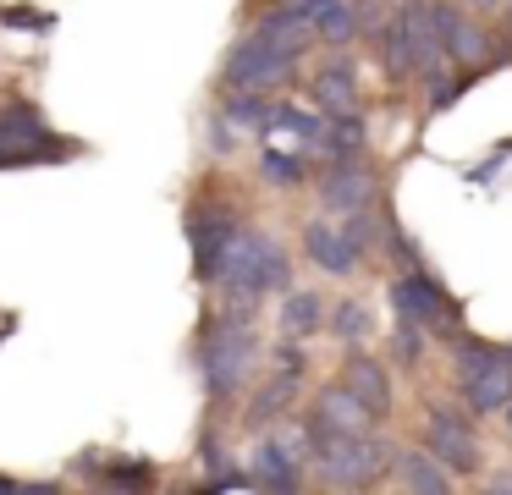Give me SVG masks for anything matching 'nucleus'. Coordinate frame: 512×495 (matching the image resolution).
I'll return each mask as SVG.
<instances>
[{
	"label": "nucleus",
	"instance_id": "obj_1",
	"mask_svg": "<svg viewBox=\"0 0 512 495\" xmlns=\"http://www.w3.org/2000/svg\"><path fill=\"white\" fill-rule=\"evenodd\" d=\"M259 363V336L248 325V303H226L221 319H204L199 330V374H204V391L210 402H232L237 391L248 385Z\"/></svg>",
	"mask_w": 512,
	"mask_h": 495
},
{
	"label": "nucleus",
	"instance_id": "obj_2",
	"mask_svg": "<svg viewBox=\"0 0 512 495\" xmlns=\"http://www.w3.org/2000/svg\"><path fill=\"white\" fill-rule=\"evenodd\" d=\"M215 281H221L226 303H254V297H265V292H287L292 259L281 253L276 237H265V231H232L221 264H215Z\"/></svg>",
	"mask_w": 512,
	"mask_h": 495
},
{
	"label": "nucleus",
	"instance_id": "obj_3",
	"mask_svg": "<svg viewBox=\"0 0 512 495\" xmlns=\"http://www.w3.org/2000/svg\"><path fill=\"white\" fill-rule=\"evenodd\" d=\"M309 457L320 468V484H331V490H364V484H380L391 451L375 435H364V429H336L320 446H309Z\"/></svg>",
	"mask_w": 512,
	"mask_h": 495
},
{
	"label": "nucleus",
	"instance_id": "obj_4",
	"mask_svg": "<svg viewBox=\"0 0 512 495\" xmlns=\"http://www.w3.org/2000/svg\"><path fill=\"white\" fill-rule=\"evenodd\" d=\"M391 308H397V319H408V325H424V336H446V341L463 336L457 303L446 297V286L435 281L424 264L419 270H402L397 281H391Z\"/></svg>",
	"mask_w": 512,
	"mask_h": 495
},
{
	"label": "nucleus",
	"instance_id": "obj_5",
	"mask_svg": "<svg viewBox=\"0 0 512 495\" xmlns=\"http://www.w3.org/2000/svg\"><path fill=\"white\" fill-rule=\"evenodd\" d=\"M424 440H430V457L452 473H474L479 468V435L474 418H463L457 407H430L424 418Z\"/></svg>",
	"mask_w": 512,
	"mask_h": 495
},
{
	"label": "nucleus",
	"instance_id": "obj_6",
	"mask_svg": "<svg viewBox=\"0 0 512 495\" xmlns=\"http://www.w3.org/2000/svg\"><path fill=\"white\" fill-rule=\"evenodd\" d=\"M281 77H292V61L276 50L270 39H259V33H248L243 44H237L232 55H226V88H259V94H270V88L281 83Z\"/></svg>",
	"mask_w": 512,
	"mask_h": 495
},
{
	"label": "nucleus",
	"instance_id": "obj_7",
	"mask_svg": "<svg viewBox=\"0 0 512 495\" xmlns=\"http://www.w3.org/2000/svg\"><path fill=\"white\" fill-rule=\"evenodd\" d=\"M232 231H237V215H232V209L199 204V209L188 215V248H193V270H199V281H215V264H221Z\"/></svg>",
	"mask_w": 512,
	"mask_h": 495
},
{
	"label": "nucleus",
	"instance_id": "obj_8",
	"mask_svg": "<svg viewBox=\"0 0 512 495\" xmlns=\"http://www.w3.org/2000/svg\"><path fill=\"white\" fill-rule=\"evenodd\" d=\"M424 17H430V33H435V44H441V55H452V61H485L490 39L463 17V11L441 6V0H424Z\"/></svg>",
	"mask_w": 512,
	"mask_h": 495
},
{
	"label": "nucleus",
	"instance_id": "obj_9",
	"mask_svg": "<svg viewBox=\"0 0 512 495\" xmlns=\"http://www.w3.org/2000/svg\"><path fill=\"white\" fill-rule=\"evenodd\" d=\"M320 204L336 209V215L375 204V176L364 171V160H336V165H325V176H320Z\"/></svg>",
	"mask_w": 512,
	"mask_h": 495
},
{
	"label": "nucleus",
	"instance_id": "obj_10",
	"mask_svg": "<svg viewBox=\"0 0 512 495\" xmlns=\"http://www.w3.org/2000/svg\"><path fill=\"white\" fill-rule=\"evenodd\" d=\"M0 149H39V154H50V149H67V143L39 121V110L6 105V110H0ZM56 160H61V154H56Z\"/></svg>",
	"mask_w": 512,
	"mask_h": 495
},
{
	"label": "nucleus",
	"instance_id": "obj_11",
	"mask_svg": "<svg viewBox=\"0 0 512 495\" xmlns=\"http://www.w3.org/2000/svg\"><path fill=\"white\" fill-rule=\"evenodd\" d=\"M303 253H309L325 275H353V264H358V253L347 248V237L336 226H325V220H309V226H303Z\"/></svg>",
	"mask_w": 512,
	"mask_h": 495
},
{
	"label": "nucleus",
	"instance_id": "obj_12",
	"mask_svg": "<svg viewBox=\"0 0 512 495\" xmlns=\"http://www.w3.org/2000/svg\"><path fill=\"white\" fill-rule=\"evenodd\" d=\"M342 385L369 407V418H386L391 413V380H386V369H380L375 358H347Z\"/></svg>",
	"mask_w": 512,
	"mask_h": 495
},
{
	"label": "nucleus",
	"instance_id": "obj_13",
	"mask_svg": "<svg viewBox=\"0 0 512 495\" xmlns=\"http://www.w3.org/2000/svg\"><path fill=\"white\" fill-rule=\"evenodd\" d=\"M309 94L320 99V110H358V72L353 61H325L320 72L309 77Z\"/></svg>",
	"mask_w": 512,
	"mask_h": 495
},
{
	"label": "nucleus",
	"instance_id": "obj_14",
	"mask_svg": "<svg viewBox=\"0 0 512 495\" xmlns=\"http://www.w3.org/2000/svg\"><path fill=\"white\" fill-rule=\"evenodd\" d=\"M248 479L265 484V490H298L303 473H298V462H292V446H287V440H259Z\"/></svg>",
	"mask_w": 512,
	"mask_h": 495
},
{
	"label": "nucleus",
	"instance_id": "obj_15",
	"mask_svg": "<svg viewBox=\"0 0 512 495\" xmlns=\"http://www.w3.org/2000/svg\"><path fill=\"white\" fill-rule=\"evenodd\" d=\"M309 418H320L325 429H369V424H375V418H369V407L358 402L347 385H325V391L314 396Z\"/></svg>",
	"mask_w": 512,
	"mask_h": 495
},
{
	"label": "nucleus",
	"instance_id": "obj_16",
	"mask_svg": "<svg viewBox=\"0 0 512 495\" xmlns=\"http://www.w3.org/2000/svg\"><path fill=\"white\" fill-rule=\"evenodd\" d=\"M457 391H463V402L474 407L479 418L501 413V407L512 402V363H501V369H485V374H474V380H463Z\"/></svg>",
	"mask_w": 512,
	"mask_h": 495
},
{
	"label": "nucleus",
	"instance_id": "obj_17",
	"mask_svg": "<svg viewBox=\"0 0 512 495\" xmlns=\"http://www.w3.org/2000/svg\"><path fill=\"white\" fill-rule=\"evenodd\" d=\"M391 462H397V484H408V490H424V495L452 490V468H441L430 451H397Z\"/></svg>",
	"mask_w": 512,
	"mask_h": 495
},
{
	"label": "nucleus",
	"instance_id": "obj_18",
	"mask_svg": "<svg viewBox=\"0 0 512 495\" xmlns=\"http://www.w3.org/2000/svg\"><path fill=\"white\" fill-rule=\"evenodd\" d=\"M320 325H325V297L320 292H292L287 286V297H281V336L309 341Z\"/></svg>",
	"mask_w": 512,
	"mask_h": 495
},
{
	"label": "nucleus",
	"instance_id": "obj_19",
	"mask_svg": "<svg viewBox=\"0 0 512 495\" xmlns=\"http://www.w3.org/2000/svg\"><path fill=\"white\" fill-rule=\"evenodd\" d=\"M254 33H259V39H270V44H276V50L287 55V61H298V55L309 50V22H303V17H292L287 6L265 11V17H259V28H254Z\"/></svg>",
	"mask_w": 512,
	"mask_h": 495
},
{
	"label": "nucleus",
	"instance_id": "obj_20",
	"mask_svg": "<svg viewBox=\"0 0 512 495\" xmlns=\"http://www.w3.org/2000/svg\"><path fill=\"white\" fill-rule=\"evenodd\" d=\"M232 127H270L276 116V99L259 94V88H226V110H221Z\"/></svg>",
	"mask_w": 512,
	"mask_h": 495
},
{
	"label": "nucleus",
	"instance_id": "obj_21",
	"mask_svg": "<svg viewBox=\"0 0 512 495\" xmlns=\"http://www.w3.org/2000/svg\"><path fill=\"white\" fill-rule=\"evenodd\" d=\"M501 347L496 341H468V336H457L452 341V374H457V385L463 380H474V374H485V369H501Z\"/></svg>",
	"mask_w": 512,
	"mask_h": 495
},
{
	"label": "nucleus",
	"instance_id": "obj_22",
	"mask_svg": "<svg viewBox=\"0 0 512 495\" xmlns=\"http://www.w3.org/2000/svg\"><path fill=\"white\" fill-rule=\"evenodd\" d=\"M292 396H298V374H281V380H270L265 391L254 396V407H248V418H243V424H248V429H265L276 413H287V402H292Z\"/></svg>",
	"mask_w": 512,
	"mask_h": 495
},
{
	"label": "nucleus",
	"instance_id": "obj_23",
	"mask_svg": "<svg viewBox=\"0 0 512 495\" xmlns=\"http://www.w3.org/2000/svg\"><path fill=\"white\" fill-rule=\"evenodd\" d=\"M270 127H276V132H292L303 149H320V138H325V116H320V110H298V105H276Z\"/></svg>",
	"mask_w": 512,
	"mask_h": 495
},
{
	"label": "nucleus",
	"instance_id": "obj_24",
	"mask_svg": "<svg viewBox=\"0 0 512 495\" xmlns=\"http://www.w3.org/2000/svg\"><path fill=\"white\" fill-rule=\"evenodd\" d=\"M325 319H331V336H336V341H364L369 330H375L364 297H342L336 308H325Z\"/></svg>",
	"mask_w": 512,
	"mask_h": 495
},
{
	"label": "nucleus",
	"instance_id": "obj_25",
	"mask_svg": "<svg viewBox=\"0 0 512 495\" xmlns=\"http://www.w3.org/2000/svg\"><path fill=\"white\" fill-rule=\"evenodd\" d=\"M342 237H347V248H353V253H375V248H380V237H386V226H380L375 204H364V209H347V220H342Z\"/></svg>",
	"mask_w": 512,
	"mask_h": 495
},
{
	"label": "nucleus",
	"instance_id": "obj_26",
	"mask_svg": "<svg viewBox=\"0 0 512 495\" xmlns=\"http://www.w3.org/2000/svg\"><path fill=\"white\" fill-rule=\"evenodd\" d=\"M259 171H265L270 182L292 187V182H303V171H309V160H303L298 149H276V143H270V149L259 154Z\"/></svg>",
	"mask_w": 512,
	"mask_h": 495
},
{
	"label": "nucleus",
	"instance_id": "obj_27",
	"mask_svg": "<svg viewBox=\"0 0 512 495\" xmlns=\"http://www.w3.org/2000/svg\"><path fill=\"white\" fill-rule=\"evenodd\" d=\"M358 28H364V22H358V6H347V0H336V6L325 11V17L314 22L309 33H320L325 44H347V39H353Z\"/></svg>",
	"mask_w": 512,
	"mask_h": 495
},
{
	"label": "nucleus",
	"instance_id": "obj_28",
	"mask_svg": "<svg viewBox=\"0 0 512 495\" xmlns=\"http://www.w3.org/2000/svg\"><path fill=\"white\" fill-rule=\"evenodd\" d=\"M391 352H397L402 363H419V358H424V325H408V319H397V336H391Z\"/></svg>",
	"mask_w": 512,
	"mask_h": 495
},
{
	"label": "nucleus",
	"instance_id": "obj_29",
	"mask_svg": "<svg viewBox=\"0 0 512 495\" xmlns=\"http://www.w3.org/2000/svg\"><path fill=\"white\" fill-rule=\"evenodd\" d=\"M6 17V28H28V33H50L56 28V11H28V6H6L0 11Z\"/></svg>",
	"mask_w": 512,
	"mask_h": 495
},
{
	"label": "nucleus",
	"instance_id": "obj_30",
	"mask_svg": "<svg viewBox=\"0 0 512 495\" xmlns=\"http://www.w3.org/2000/svg\"><path fill=\"white\" fill-rule=\"evenodd\" d=\"M100 473L111 484H149V479H155V468H149V462H122V468H100Z\"/></svg>",
	"mask_w": 512,
	"mask_h": 495
},
{
	"label": "nucleus",
	"instance_id": "obj_31",
	"mask_svg": "<svg viewBox=\"0 0 512 495\" xmlns=\"http://www.w3.org/2000/svg\"><path fill=\"white\" fill-rule=\"evenodd\" d=\"M501 413H507V429H512V402H507V407H501Z\"/></svg>",
	"mask_w": 512,
	"mask_h": 495
},
{
	"label": "nucleus",
	"instance_id": "obj_32",
	"mask_svg": "<svg viewBox=\"0 0 512 495\" xmlns=\"http://www.w3.org/2000/svg\"><path fill=\"white\" fill-rule=\"evenodd\" d=\"M474 6H496V0H474Z\"/></svg>",
	"mask_w": 512,
	"mask_h": 495
}]
</instances>
